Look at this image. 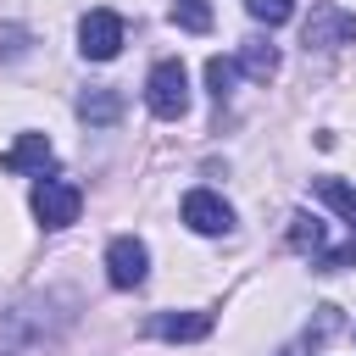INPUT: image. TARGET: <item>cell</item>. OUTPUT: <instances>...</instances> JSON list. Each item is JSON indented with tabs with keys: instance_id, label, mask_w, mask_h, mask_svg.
<instances>
[{
	"instance_id": "cell-17",
	"label": "cell",
	"mask_w": 356,
	"mask_h": 356,
	"mask_svg": "<svg viewBox=\"0 0 356 356\" xmlns=\"http://www.w3.org/2000/svg\"><path fill=\"white\" fill-rule=\"evenodd\" d=\"M345 267H356V234H350L339 250H323V256H317V273H345Z\"/></svg>"
},
{
	"instance_id": "cell-16",
	"label": "cell",
	"mask_w": 356,
	"mask_h": 356,
	"mask_svg": "<svg viewBox=\"0 0 356 356\" xmlns=\"http://www.w3.org/2000/svg\"><path fill=\"white\" fill-rule=\"evenodd\" d=\"M245 11H250L256 22H267V28H278V22L295 17V0H245Z\"/></svg>"
},
{
	"instance_id": "cell-11",
	"label": "cell",
	"mask_w": 356,
	"mask_h": 356,
	"mask_svg": "<svg viewBox=\"0 0 356 356\" xmlns=\"http://www.w3.org/2000/svg\"><path fill=\"white\" fill-rule=\"evenodd\" d=\"M234 61H239V72H250V78H256V83H267V78H273V72H278V50H273V44H267V39H245V44H239V56H234Z\"/></svg>"
},
{
	"instance_id": "cell-15",
	"label": "cell",
	"mask_w": 356,
	"mask_h": 356,
	"mask_svg": "<svg viewBox=\"0 0 356 356\" xmlns=\"http://www.w3.org/2000/svg\"><path fill=\"white\" fill-rule=\"evenodd\" d=\"M172 22H178L184 33H206V28H211V6H206V0H172Z\"/></svg>"
},
{
	"instance_id": "cell-14",
	"label": "cell",
	"mask_w": 356,
	"mask_h": 356,
	"mask_svg": "<svg viewBox=\"0 0 356 356\" xmlns=\"http://www.w3.org/2000/svg\"><path fill=\"white\" fill-rule=\"evenodd\" d=\"M234 78H239V61H222V56L206 61V83H211V100H217V106L234 95Z\"/></svg>"
},
{
	"instance_id": "cell-5",
	"label": "cell",
	"mask_w": 356,
	"mask_h": 356,
	"mask_svg": "<svg viewBox=\"0 0 356 356\" xmlns=\"http://www.w3.org/2000/svg\"><path fill=\"white\" fill-rule=\"evenodd\" d=\"M184 222L195 234H228L234 228V206L222 195H211V189H189L184 195Z\"/></svg>"
},
{
	"instance_id": "cell-18",
	"label": "cell",
	"mask_w": 356,
	"mask_h": 356,
	"mask_svg": "<svg viewBox=\"0 0 356 356\" xmlns=\"http://www.w3.org/2000/svg\"><path fill=\"white\" fill-rule=\"evenodd\" d=\"M0 50H6V56H22V50H28V44H22V28H6V44H0Z\"/></svg>"
},
{
	"instance_id": "cell-13",
	"label": "cell",
	"mask_w": 356,
	"mask_h": 356,
	"mask_svg": "<svg viewBox=\"0 0 356 356\" xmlns=\"http://www.w3.org/2000/svg\"><path fill=\"white\" fill-rule=\"evenodd\" d=\"M289 245L306 250V256H323V222L306 217V211H295V217H289Z\"/></svg>"
},
{
	"instance_id": "cell-2",
	"label": "cell",
	"mask_w": 356,
	"mask_h": 356,
	"mask_svg": "<svg viewBox=\"0 0 356 356\" xmlns=\"http://www.w3.org/2000/svg\"><path fill=\"white\" fill-rule=\"evenodd\" d=\"M78 211H83L78 184H67V178H39L33 184V217L44 228H67V222H78Z\"/></svg>"
},
{
	"instance_id": "cell-6",
	"label": "cell",
	"mask_w": 356,
	"mask_h": 356,
	"mask_svg": "<svg viewBox=\"0 0 356 356\" xmlns=\"http://www.w3.org/2000/svg\"><path fill=\"white\" fill-rule=\"evenodd\" d=\"M334 50V44H356V17L350 11H334V6H317L312 22H306V50Z\"/></svg>"
},
{
	"instance_id": "cell-1",
	"label": "cell",
	"mask_w": 356,
	"mask_h": 356,
	"mask_svg": "<svg viewBox=\"0 0 356 356\" xmlns=\"http://www.w3.org/2000/svg\"><path fill=\"white\" fill-rule=\"evenodd\" d=\"M145 100H150V111L161 122H178L189 111V72H184V61H156L150 83H145Z\"/></svg>"
},
{
	"instance_id": "cell-8",
	"label": "cell",
	"mask_w": 356,
	"mask_h": 356,
	"mask_svg": "<svg viewBox=\"0 0 356 356\" xmlns=\"http://www.w3.org/2000/svg\"><path fill=\"white\" fill-rule=\"evenodd\" d=\"M50 156H56V150H50V139H44V134H22V139L0 156V167H6V172H44V167H50Z\"/></svg>"
},
{
	"instance_id": "cell-7",
	"label": "cell",
	"mask_w": 356,
	"mask_h": 356,
	"mask_svg": "<svg viewBox=\"0 0 356 356\" xmlns=\"http://www.w3.org/2000/svg\"><path fill=\"white\" fill-rule=\"evenodd\" d=\"M211 323H217L211 312H156L145 323V334H156V339H206Z\"/></svg>"
},
{
	"instance_id": "cell-3",
	"label": "cell",
	"mask_w": 356,
	"mask_h": 356,
	"mask_svg": "<svg viewBox=\"0 0 356 356\" xmlns=\"http://www.w3.org/2000/svg\"><path fill=\"white\" fill-rule=\"evenodd\" d=\"M145 273H150V250H145V239L117 234V239L106 245V278H111V289H139Z\"/></svg>"
},
{
	"instance_id": "cell-10",
	"label": "cell",
	"mask_w": 356,
	"mask_h": 356,
	"mask_svg": "<svg viewBox=\"0 0 356 356\" xmlns=\"http://www.w3.org/2000/svg\"><path fill=\"white\" fill-rule=\"evenodd\" d=\"M78 117H83L89 128H106V122H117V117H122V95H117V89H106V83H95V89H83V95H78Z\"/></svg>"
},
{
	"instance_id": "cell-4",
	"label": "cell",
	"mask_w": 356,
	"mask_h": 356,
	"mask_svg": "<svg viewBox=\"0 0 356 356\" xmlns=\"http://www.w3.org/2000/svg\"><path fill=\"white\" fill-rule=\"evenodd\" d=\"M78 50H83L89 61H111V56L122 50V17L106 11V6H95V11L78 22Z\"/></svg>"
},
{
	"instance_id": "cell-12",
	"label": "cell",
	"mask_w": 356,
	"mask_h": 356,
	"mask_svg": "<svg viewBox=\"0 0 356 356\" xmlns=\"http://www.w3.org/2000/svg\"><path fill=\"white\" fill-rule=\"evenodd\" d=\"M312 189H317V200H328V206L350 222V234H356V189H350V184H339V178H317Z\"/></svg>"
},
{
	"instance_id": "cell-9",
	"label": "cell",
	"mask_w": 356,
	"mask_h": 356,
	"mask_svg": "<svg viewBox=\"0 0 356 356\" xmlns=\"http://www.w3.org/2000/svg\"><path fill=\"white\" fill-rule=\"evenodd\" d=\"M339 323H345V317H339V306H317V317H312V323H306V328H300L278 356H306V350H317L328 334H339Z\"/></svg>"
}]
</instances>
